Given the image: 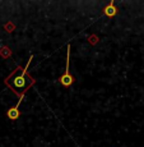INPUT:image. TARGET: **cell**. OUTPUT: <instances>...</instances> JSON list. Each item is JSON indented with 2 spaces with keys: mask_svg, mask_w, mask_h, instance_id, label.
<instances>
[{
  "mask_svg": "<svg viewBox=\"0 0 144 147\" xmlns=\"http://www.w3.org/2000/svg\"><path fill=\"white\" fill-rule=\"evenodd\" d=\"M32 59H33V56L31 55L27 64H26V67L24 68L17 67L15 70H13L9 77H7L4 81L5 84H7L9 88H12V91L18 96V97L26 95V91L35 83V80H33L32 77H29V74H28V72H27Z\"/></svg>",
  "mask_w": 144,
  "mask_h": 147,
  "instance_id": "6da1fadb",
  "label": "cell"
},
{
  "mask_svg": "<svg viewBox=\"0 0 144 147\" xmlns=\"http://www.w3.org/2000/svg\"><path fill=\"white\" fill-rule=\"evenodd\" d=\"M69 61H70V45H68V49H66V69H65V73L59 78V82H60L61 86H64V87H70L73 84V82H74V78H73L72 73H70Z\"/></svg>",
  "mask_w": 144,
  "mask_h": 147,
  "instance_id": "7a4b0ae2",
  "label": "cell"
},
{
  "mask_svg": "<svg viewBox=\"0 0 144 147\" xmlns=\"http://www.w3.org/2000/svg\"><path fill=\"white\" fill-rule=\"evenodd\" d=\"M24 96H26V95L21 96V97H19V101L17 102V105L13 106V107H10V109L7 111V115H8V118H9L10 120H17V119L19 118V115H21V111H19V106H21V104H22V101H23Z\"/></svg>",
  "mask_w": 144,
  "mask_h": 147,
  "instance_id": "3957f363",
  "label": "cell"
},
{
  "mask_svg": "<svg viewBox=\"0 0 144 147\" xmlns=\"http://www.w3.org/2000/svg\"><path fill=\"white\" fill-rule=\"evenodd\" d=\"M103 14L105 16H107L109 18H112V17H115L117 14V8L116 7H114V3H110L107 7L103 8Z\"/></svg>",
  "mask_w": 144,
  "mask_h": 147,
  "instance_id": "277c9868",
  "label": "cell"
}]
</instances>
